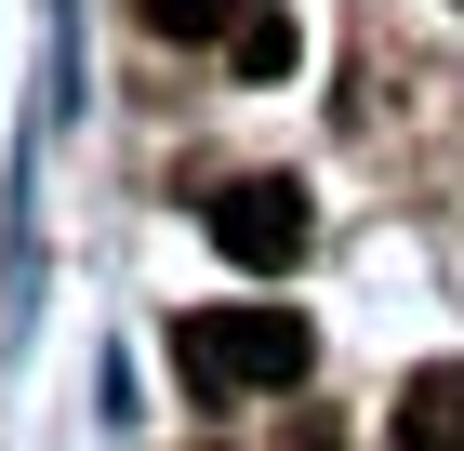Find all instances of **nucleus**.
<instances>
[{
	"mask_svg": "<svg viewBox=\"0 0 464 451\" xmlns=\"http://www.w3.org/2000/svg\"><path fill=\"white\" fill-rule=\"evenodd\" d=\"M398 451H464V372L451 358L398 385Z\"/></svg>",
	"mask_w": 464,
	"mask_h": 451,
	"instance_id": "3",
	"label": "nucleus"
},
{
	"mask_svg": "<svg viewBox=\"0 0 464 451\" xmlns=\"http://www.w3.org/2000/svg\"><path fill=\"white\" fill-rule=\"evenodd\" d=\"M133 14H146V40H226L252 0H133Z\"/></svg>",
	"mask_w": 464,
	"mask_h": 451,
	"instance_id": "5",
	"label": "nucleus"
},
{
	"mask_svg": "<svg viewBox=\"0 0 464 451\" xmlns=\"http://www.w3.org/2000/svg\"><path fill=\"white\" fill-rule=\"evenodd\" d=\"M173 358L199 398H266V385H305V358H319V332L292 306H186L173 319Z\"/></svg>",
	"mask_w": 464,
	"mask_h": 451,
	"instance_id": "1",
	"label": "nucleus"
},
{
	"mask_svg": "<svg viewBox=\"0 0 464 451\" xmlns=\"http://www.w3.org/2000/svg\"><path fill=\"white\" fill-rule=\"evenodd\" d=\"M213 252H226V266H292V252H305V186H292V173L213 186Z\"/></svg>",
	"mask_w": 464,
	"mask_h": 451,
	"instance_id": "2",
	"label": "nucleus"
},
{
	"mask_svg": "<svg viewBox=\"0 0 464 451\" xmlns=\"http://www.w3.org/2000/svg\"><path fill=\"white\" fill-rule=\"evenodd\" d=\"M292 54H305V40H292L279 0H252L239 27H226V67H239V80H292Z\"/></svg>",
	"mask_w": 464,
	"mask_h": 451,
	"instance_id": "4",
	"label": "nucleus"
}]
</instances>
